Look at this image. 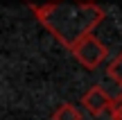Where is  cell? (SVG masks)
Returning <instances> with one entry per match:
<instances>
[{
	"instance_id": "6da1fadb",
	"label": "cell",
	"mask_w": 122,
	"mask_h": 120,
	"mask_svg": "<svg viewBox=\"0 0 122 120\" xmlns=\"http://www.w3.org/2000/svg\"><path fill=\"white\" fill-rule=\"evenodd\" d=\"M32 14L70 52L81 39L93 34V30L106 18V11L100 5H77L72 0H61L50 7L32 9Z\"/></svg>"
},
{
	"instance_id": "7a4b0ae2",
	"label": "cell",
	"mask_w": 122,
	"mask_h": 120,
	"mask_svg": "<svg viewBox=\"0 0 122 120\" xmlns=\"http://www.w3.org/2000/svg\"><path fill=\"white\" fill-rule=\"evenodd\" d=\"M75 59L88 70H95L100 63H104V59L109 57V48L97 39L95 34H88L86 39H81L72 50Z\"/></svg>"
},
{
	"instance_id": "3957f363",
	"label": "cell",
	"mask_w": 122,
	"mask_h": 120,
	"mask_svg": "<svg viewBox=\"0 0 122 120\" xmlns=\"http://www.w3.org/2000/svg\"><path fill=\"white\" fill-rule=\"evenodd\" d=\"M111 102H113V95H109L100 84L91 86V89L84 93V98H81V107L86 109L91 116H102L104 111H109Z\"/></svg>"
},
{
	"instance_id": "277c9868",
	"label": "cell",
	"mask_w": 122,
	"mask_h": 120,
	"mask_svg": "<svg viewBox=\"0 0 122 120\" xmlns=\"http://www.w3.org/2000/svg\"><path fill=\"white\" fill-rule=\"evenodd\" d=\"M52 120H84V118H81V111H79L75 104L63 102V104H59V107L54 109Z\"/></svg>"
},
{
	"instance_id": "5b68a950",
	"label": "cell",
	"mask_w": 122,
	"mask_h": 120,
	"mask_svg": "<svg viewBox=\"0 0 122 120\" xmlns=\"http://www.w3.org/2000/svg\"><path fill=\"white\" fill-rule=\"evenodd\" d=\"M106 75H109L111 79H113L115 84L122 89V52L118 54V57L111 59V63L106 66Z\"/></svg>"
},
{
	"instance_id": "8992f818",
	"label": "cell",
	"mask_w": 122,
	"mask_h": 120,
	"mask_svg": "<svg viewBox=\"0 0 122 120\" xmlns=\"http://www.w3.org/2000/svg\"><path fill=\"white\" fill-rule=\"evenodd\" d=\"M109 113H111V120H122V95H115L113 98Z\"/></svg>"
},
{
	"instance_id": "52a82bcc",
	"label": "cell",
	"mask_w": 122,
	"mask_h": 120,
	"mask_svg": "<svg viewBox=\"0 0 122 120\" xmlns=\"http://www.w3.org/2000/svg\"><path fill=\"white\" fill-rule=\"evenodd\" d=\"M30 9H41V7H50V5H57L61 0H25Z\"/></svg>"
},
{
	"instance_id": "ba28073f",
	"label": "cell",
	"mask_w": 122,
	"mask_h": 120,
	"mask_svg": "<svg viewBox=\"0 0 122 120\" xmlns=\"http://www.w3.org/2000/svg\"><path fill=\"white\" fill-rule=\"evenodd\" d=\"M77 5H97V0H72Z\"/></svg>"
}]
</instances>
